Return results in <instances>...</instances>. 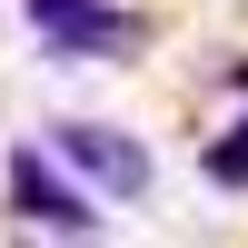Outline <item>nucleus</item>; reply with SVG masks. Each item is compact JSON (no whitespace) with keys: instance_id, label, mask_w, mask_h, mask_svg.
Wrapping results in <instances>:
<instances>
[{"instance_id":"f257e3e1","label":"nucleus","mask_w":248,"mask_h":248,"mask_svg":"<svg viewBox=\"0 0 248 248\" xmlns=\"http://www.w3.org/2000/svg\"><path fill=\"white\" fill-rule=\"evenodd\" d=\"M50 159L79 169L90 189H109V199H139V189H149V149H139L129 129H99V119H60V129H50Z\"/></svg>"},{"instance_id":"f03ea898","label":"nucleus","mask_w":248,"mask_h":248,"mask_svg":"<svg viewBox=\"0 0 248 248\" xmlns=\"http://www.w3.org/2000/svg\"><path fill=\"white\" fill-rule=\"evenodd\" d=\"M20 10L40 20L50 50H90V60H129L139 50V20L119 10V0H20Z\"/></svg>"},{"instance_id":"7ed1b4c3","label":"nucleus","mask_w":248,"mask_h":248,"mask_svg":"<svg viewBox=\"0 0 248 248\" xmlns=\"http://www.w3.org/2000/svg\"><path fill=\"white\" fill-rule=\"evenodd\" d=\"M10 209L60 218V229H90V199L60 179V159H50V149H20V159H10Z\"/></svg>"},{"instance_id":"20e7f679","label":"nucleus","mask_w":248,"mask_h":248,"mask_svg":"<svg viewBox=\"0 0 248 248\" xmlns=\"http://www.w3.org/2000/svg\"><path fill=\"white\" fill-rule=\"evenodd\" d=\"M209 179H218V189H248V129H229L209 149Z\"/></svg>"}]
</instances>
